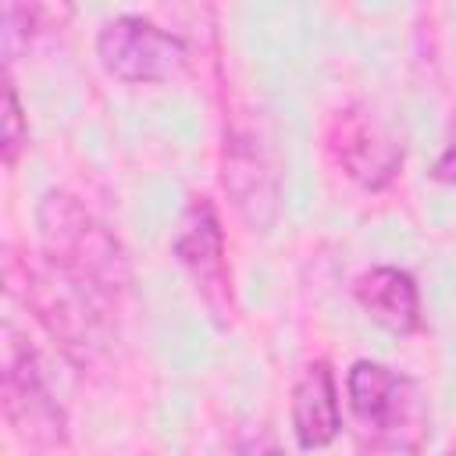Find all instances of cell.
<instances>
[{
  "instance_id": "cell-1",
  "label": "cell",
  "mask_w": 456,
  "mask_h": 456,
  "mask_svg": "<svg viewBox=\"0 0 456 456\" xmlns=\"http://www.w3.org/2000/svg\"><path fill=\"white\" fill-rule=\"evenodd\" d=\"M43 256L93 303H118L132 289V260L121 239L64 189H46L36 207Z\"/></svg>"
},
{
  "instance_id": "cell-2",
  "label": "cell",
  "mask_w": 456,
  "mask_h": 456,
  "mask_svg": "<svg viewBox=\"0 0 456 456\" xmlns=\"http://www.w3.org/2000/svg\"><path fill=\"white\" fill-rule=\"evenodd\" d=\"M360 456H420L428 442V395L417 378L378 360H356L346 374Z\"/></svg>"
},
{
  "instance_id": "cell-3",
  "label": "cell",
  "mask_w": 456,
  "mask_h": 456,
  "mask_svg": "<svg viewBox=\"0 0 456 456\" xmlns=\"http://www.w3.org/2000/svg\"><path fill=\"white\" fill-rule=\"evenodd\" d=\"M0 395L11 431L32 449H64L68 445V413L57 403L36 349L18 335L14 324L4 328L0 353Z\"/></svg>"
},
{
  "instance_id": "cell-4",
  "label": "cell",
  "mask_w": 456,
  "mask_h": 456,
  "mask_svg": "<svg viewBox=\"0 0 456 456\" xmlns=\"http://www.w3.org/2000/svg\"><path fill=\"white\" fill-rule=\"evenodd\" d=\"M171 249H175V260L192 278L214 324L228 328L235 321V289H232V267L224 249V228L207 196H192L185 203L175 224Z\"/></svg>"
},
{
  "instance_id": "cell-5",
  "label": "cell",
  "mask_w": 456,
  "mask_h": 456,
  "mask_svg": "<svg viewBox=\"0 0 456 456\" xmlns=\"http://www.w3.org/2000/svg\"><path fill=\"white\" fill-rule=\"evenodd\" d=\"M96 53L107 75L121 82H171L189 64L185 39L139 14H118L103 21Z\"/></svg>"
},
{
  "instance_id": "cell-6",
  "label": "cell",
  "mask_w": 456,
  "mask_h": 456,
  "mask_svg": "<svg viewBox=\"0 0 456 456\" xmlns=\"http://www.w3.org/2000/svg\"><path fill=\"white\" fill-rule=\"evenodd\" d=\"M221 185L239 210V217L253 232H267L278 217V160L271 142L256 132V125L235 121L224 132V150H221Z\"/></svg>"
},
{
  "instance_id": "cell-7",
  "label": "cell",
  "mask_w": 456,
  "mask_h": 456,
  "mask_svg": "<svg viewBox=\"0 0 456 456\" xmlns=\"http://www.w3.org/2000/svg\"><path fill=\"white\" fill-rule=\"evenodd\" d=\"M328 150L335 164L363 189H385L403 167V142L367 107L346 103L328 121Z\"/></svg>"
},
{
  "instance_id": "cell-8",
  "label": "cell",
  "mask_w": 456,
  "mask_h": 456,
  "mask_svg": "<svg viewBox=\"0 0 456 456\" xmlns=\"http://www.w3.org/2000/svg\"><path fill=\"white\" fill-rule=\"evenodd\" d=\"M25 274V299L32 303L36 317L43 321V328L64 346V353L78 363H86L103 342H100V314L103 306L93 303L82 289H75L61 271H53L50 264L39 267H21Z\"/></svg>"
},
{
  "instance_id": "cell-9",
  "label": "cell",
  "mask_w": 456,
  "mask_h": 456,
  "mask_svg": "<svg viewBox=\"0 0 456 456\" xmlns=\"http://www.w3.org/2000/svg\"><path fill=\"white\" fill-rule=\"evenodd\" d=\"M342 431L338 388L328 360H314L303 367L292 388V435L303 449H324Z\"/></svg>"
},
{
  "instance_id": "cell-10",
  "label": "cell",
  "mask_w": 456,
  "mask_h": 456,
  "mask_svg": "<svg viewBox=\"0 0 456 456\" xmlns=\"http://www.w3.org/2000/svg\"><path fill=\"white\" fill-rule=\"evenodd\" d=\"M353 296L363 314L392 335H410L420 328V292L410 271L403 267H370L353 281Z\"/></svg>"
},
{
  "instance_id": "cell-11",
  "label": "cell",
  "mask_w": 456,
  "mask_h": 456,
  "mask_svg": "<svg viewBox=\"0 0 456 456\" xmlns=\"http://www.w3.org/2000/svg\"><path fill=\"white\" fill-rule=\"evenodd\" d=\"M36 7L25 4H4V28H0V43H4V64L11 71V64L21 57V50H28L32 32H36Z\"/></svg>"
},
{
  "instance_id": "cell-12",
  "label": "cell",
  "mask_w": 456,
  "mask_h": 456,
  "mask_svg": "<svg viewBox=\"0 0 456 456\" xmlns=\"http://www.w3.org/2000/svg\"><path fill=\"white\" fill-rule=\"evenodd\" d=\"M28 142V125H25V110H21V100H18V89L7 75L4 82V164L14 167L21 146Z\"/></svg>"
},
{
  "instance_id": "cell-13",
  "label": "cell",
  "mask_w": 456,
  "mask_h": 456,
  "mask_svg": "<svg viewBox=\"0 0 456 456\" xmlns=\"http://www.w3.org/2000/svg\"><path fill=\"white\" fill-rule=\"evenodd\" d=\"M235 456H285L281 445L267 435V431H256V435H246L235 449Z\"/></svg>"
},
{
  "instance_id": "cell-14",
  "label": "cell",
  "mask_w": 456,
  "mask_h": 456,
  "mask_svg": "<svg viewBox=\"0 0 456 456\" xmlns=\"http://www.w3.org/2000/svg\"><path fill=\"white\" fill-rule=\"evenodd\" d=\"M431 178H435V182H445V185H452V189H456V142H449V146H445V153L435 160Z\"/></svg>"
},
{
  "instance_id": "cell-15",
  "label": "cell",
  "mask_w": 456,
  "mask_h": 456,
  "mask_svg": "<svg viewBox=\"0 0 456 456\" xmlns=\"http://www.w3.org/2000/svg\"><path fill=\"white\" fill-rule=\"evenodd\" d=\"M449 456H456V449H452V452H449Z\"/></svg>"
}]
</instances>
